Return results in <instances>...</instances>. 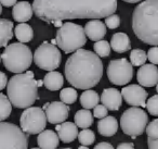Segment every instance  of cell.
Here are the masks:
<instances>
[{
  "label": "cell",
  "mask_w": 158,
  "mask_h": 149,
  "mask_svg": "<svg viewBox=\"0 0 158 149\" xmlns=\"http://www.w3.org/2000/svg\"><path fill=\"white\" fill-rule=\"evenodd\" d=\"M85 32L87 37L92 42L102 40L106 35V25L100 20H91L85 25Z\"/></svg>",
  "instance_id": "obj_16"
},
{
  "label": "cell",
  "mask_w": 158,
  "mask_h": 149,
  "mask_svg": "<svg viewBox=\"0 0 158 149\" xmlns=\"http://www.w3.org/2000/svg\"><path fill=\"white\" fill-rule=\"evenodd\" d=\"M59 142V135L51 129L42 131L41 133H39L37 138V144L41 149H56Z\"/></svg>",
  "instance_id": "obj_19"
},
{
  "label": "cell",
  "mask_w": 158,
  "mask_h": 149,
  "mask_svg": "<svg viewBox=\"0 0 158 149\" xmlns=\"http://www.w3.org/2000/svg\"><path fill=\"white\" fill-rule=\"evenodd\" d=\"M147 146L148 149H158V139H147Z\"/></svg>",
  "instance_id": "obj_39"
},
{
  "label": "cell",
  "mask_w": 158,
  "mask_h": 149,
  "mask_svg": "<svg viewBox=\"0 0 158 149\" xmlns=\"http://www.w3.org/2000/svg\"><path fill=\"white\" fill-rule=\"evenodd\" d=\"M139 84L144 87H153L158 83V69L155 64H144L136 73Z\"/></svg>",
  "instance_id": "obj_14"
},
{
  "label": "cell",
  "mask_w": 158,
  "mask_h": 149,
  "mask_svg": "<svg viewBox=\"0 0 158 149\" xmlns=\"http://www.w3.org/2000/svg\"><path fill=\"white\" fill-rule=\"evenodd\" d=\"M62 149H72V148H68V147H67V148H62Z\"/></svg>",
  "instance_id": "obj_51"
},
{
  "label": "cell",
  "mask_w": 158,
  "mask_h": 149,
  "mask_svg": "<svg viewBox=\"0 0 158 149\" xmlns=\"http://www.w3.org/2000/svg\"><path fill=\"white\" fill-rule=\"evenodd\" d=\"M52 24L54 25V26L59 27V29L62 26V25H63V24H62V21H54V22H52Z\"/></svg>",
  "instance_id": "obj_42"
},
{
  "label": "cell",
  "mask_w": 158,
  "mask_h": 149,
  "mask_svg": "<svg viewBox=\"0 0 158 149\" xmlns=\"http://www.w3.org/2000/svg\"><path fill=\"white\" fill-rule=\"evenodd\" d=\"M147 60V53L143 49H133L130 52V62L133 66H142Z\"/></svg>",
  "instance_id": "obj_28"
},
{
  "label": "cell",
  "mask_w": 158,
  "mask_h": 149,
  "mask_svg": "<svg viewBox=\"0 0 158 149\" xmlns=\"http://www.w3.org/2000/svg\"><path fill=\"white\" fill-rule=\"evenodd\" d=\"M98 131L102 136L110 137L118 131V121L115 116L107 115L98 122Z\"/></svg>",
  "instance_id": "obj_20"
},
{
  "label": "cell",
  "mask_w": 158,
  "mask_h": 149,
  "mask_svg": "<svg viewBox=\"0 0 158 149\" xmlns=\"http://www.w3.org/2000/svg\"><path fill=\"white\" fill-rule=\"evenodd\" d=\"M101 101L108 110L117 111L123 105V95L116 88H105L101 95Z\"/></svg>",
  "instance_id": "obj_15"
},
{
  "label": "cell",
  "mask_w": 158,
  "mask_h": 149,
  "mask_svg": "<svg viewBox=\"0 0 158 149\" xmlns=\"http://www.w3.org/2000/svg\"><path fill=\"white\" fill-rule=\"evenodd\" d=\"M56 44L65 53H72L81 49L87 43V35L81 25L66 22L57 29Z\"/></svg>",
  "instance_id": "obj_6"
},
{
  "label": "cell",
  "mask_w": 158,
  "mask_h": 149,
  "mask_svg": "<svg viewBox=\"0 0 158 149\" xmlns=\"http://www.w3.org/2000/svg\"><path fill=\"white\" fill-rule=\"evenodd\" d=\"M8 85V77L3 72L0 71V90H2Z\"/></svg>",
  "instance_id": "obj_37"
},
{
  "label": "cell",
  "mask_w": 158,
  "mask_h": 149,
  "mask_svg": "<svg viewBox=\"0 0 158 149\" xmlns=\"http://www.w3.org/2000/svg\"><path fill=\"white\" fill-rule=\"evenodd\" d=\"M125 2H128V3H136V2H140L142 0H123Z\"/></svg>",
  "instance_id": "obj_43"
},
{
  "label": "cell",
  "mask_w": 158,
  "mask_h": 149,
  "mask_svg": "<svg viewBox=\"0 0 158 149\" xmlns=\"http://www.w3.org/2000/svg\"><path fill=\"white\" fill-rule=\"evenodd\" d=\"M94 149H114V147H113L110 142H99V144L94 147Z\"/></svg>",
  "instance_id": "obj_38"
},
{
  "label": "cell",
  "mask_w": 158,
  "mask_h": 149,
  "mask_svg": "<svg viewBox=\"0 0 158 149\" xmlns=\"http://www.w3.org/2000/svg\"><path fill=\"white\" fill-rule=\"evenodd\" d=\"M2 13V5H1V3H0V14Z\"/></svg>",
  "instance_id": "obj_47"
},
{
  "label": "cell",
  "mask_w": 158,
  "mask_h": 149,
  "mask_svg": "<svg viewBox=\"0 0 158 149\" xmlns=\"http://www.w3.org/2000/svg\"><path fill=\"white\" fill-rule=\"evenodd\" d=\"M51 44H53V45H57V44H56V39H53V40H51Z\"/></svg>",
  "instance_id": "obj_46"
},
{
  "label": "cell",
  "mask_w": 158,
  "mask_h": 149,
  "mask_svg": "<svg viewBox=\"0 0 158 149\" xmlns=\"http://www.w3.org/2000/svg\"><path fill=\"white\" fill-rule=\"evenodd\" d=\"M146 109L151 115L158 116V95H154L146 101Z\"/></svg>",
  "instance_id": "obj_32"
},
{
  "label": "cell",
  "mask_w": 158,
  "mask_h": 149,
  "mask_svg": "<svg viewBox=\"0 0 158 149\" xmlns=\"http://www.w3.org/2000/svg\"><path fill=\"white\" fill-rule=\"evenodd\" d=\"M145 131H146L148 138H151V139H158V119H155L151 123H148Z\"/></svg>",
  "instance_id": "obj_33"
},
{
  "label": "cell",
  "mask_w": 158,
  "mask_h": 149,
  "mask_svg": "<svg viewBox=\"0 0 158 149\" xmlns=\"http://www.w3.org/2000/svg\"><path fill=\"white\" fill-rule=\"evenodd\" d=\"M42 85H44V81H42V79H38V81H37V86H38V87H41Z\"/></svg>",
  "instance_id": "obj_44"
},
{
  "label": "cell",
  "mask_w": 158,
  "mask_h": 149,
  "mask_svg": "<svg viewBox=\"0 0 158 149\" xmlns=\"http://www.w3.org/2000/svg\"><path fill=\"white\" fill-rule=\"evenodd\" d=\"M156 90H157V93H158V83H157V85H156Z\"/></svg>",
  "instance_id": "obj_49"
},
{
  "label": "cell",
  "mask_w": 158,
  "mask_h": 149,
  "mask_svg": "<svg viewBox=\"0 0 158 149\" xmlns=\"http://www.w3.org/2000/svg\"><path fill=\"white\" fill-rule=\"evenodd\" d=\"M14 24L7 19H0V48L7 47L8 43L13 38Z\"/></svg>",
  "instance_id": "obj_23"
},
{
  "label": "cell",
  "mask_w": 158,
  "mask_h": 149,
  "mask_svg": "<svg viewBox=\"0 0 158 149\" xmlns=\"http://www.w3.org/2000/svg\"><path fill=\"white\" fill-rule=\"evenodd\" d=\"M42 109L44 110L47 120L51 124H61L67 120L69 115V107L62 101H53L47 102Z\"/></svg>",
  "instance_id": "obj_12"
},
{
  "label": "cell",
  "mask_w": 158,
  "mask_h": 149,
  "mask_svg": "<svg viewBox=\"0 0 158 149\" xmlns=\"http://www.w3.org/2000/svg\"><path fill=\"white\" fill-rule=\"evenodd\" d=\"M64 84V77L60 72L56 71H50L44 75V85L47 89L51 90V92H55L62 88Z\"/></svg>",
  "instance_id": "obj_22"
},
{
  "label": "cell",
  "mask_w": 158,
  "mask_h": 149,
  "mask_svg": "<svg viewBox=\"0 0 158 149\" xmlns=\"http://www.w3.org/2000/svg\"><path fill=\"white\" fill-rule=\"evenodd\" d=\"M105 25L110 29H115L117 27H119V25H120V18H119V16L112 14V16L105 18Z\"/></svg>",
  "instance_id": "obj_34"
},
{
  "label": "cell",
  "mask_w": 158,
  "mask_h": 149,
  "mask_svg": "<svg viewBox=\"0 0 158 149\" xmlns=\"http://www.w3.org/2000/svg\"><path fill=\"white\" fill-rule=\"evenodd\" d=\"M62 55L55 45L44 42L34 53V62L39 69L44 71H54L61 64Z\"/></svg>",
  "instance_id": "obj_9"
},
{
  "label": "cell",
  "mask_w": 158,
  "mask_h": 149,
  "mask_svg": "<svg viewBox=\"0 0 158 149\" xmlns=\"http://www.w3.org/2000/svg\"><path fill=\"white\" fill-rule=\"evenodd\" d=\"M34 14L33 6L27 1H20L13 6L12 10V16L16 22L26 23L31 19Z\"/></svg>",
  "instance_id": "obj_18"
},
{
  "label": "cell",
  "mask_w": 158,
  "mask_h": 149,
  "mask_svg": "<svg viewBox=\"0 0 158 149\" xmlns=\"http://www.w3.org/2000/svg\"><path fill=\"white\" fill-rule=\"evenodd\" d=\"M148 124V115L143 109L132 107L127 109L120 118V127L126 135L136 138L142 135Z\"/></svg>",
  "instance_id": "obj_7"
},
{
  "label": "cell",
  "mask_w": 158,
  "mask_h": 149,
  "mask_svg": "<svg viewBox=\"0 0 158 149\" xmlns=\"http://www.w3.org/2000/svg\"><path fill=\"white\" fill-rule=\"evenodd\" d=\"M132 29L141 42L158 46V0H144L134 8Z\"/></svg>",
  "instance_id": "obj_3"
},
{
  "label": "cell",
  "mask_w": 158,
  "mask_h": 149,
  "mask_svg": "<svg viewBox=\"0 0 158 149\" xmlns=\"http://www.w3.org/2000/svg\"><path fill=\"white\" fill-rule=\"evenodd\" d=\"M34 56L31 48L23 43H13L6 47L1 55L3 65L12 73H23L31 65Z\"/></svg>",
  "instance_id": "obj_5"
},
{
  "label": "cell",
  "mask_w": 158,
  "mask_h": 149,
  "mask_svg": "<svg viewBox=\"0 0 158 149\" xmlns=\"http://www.w3.org/2000/svg\"><path fill=\"white\" fill-rule=\"evenodd\" d=\"M107 77L114 85L123 86L128 84L133 76V65L126 58L115 59L108 63Z\"/></svg>",
  "instance_id": "obj_11"
},
{
  "label": "cell",
  "mask_w": 158,
  "mask_h": 149,
  "mask_svg": "<svg viewBox=\"0 0 158 149\" xmlns=\"http://www.w3.org/2000/svg\"><path fill=\"white\" fill-rule=\"evenodd\" d=\"M101 100L99 94L95 90L92 89H87L80 96V103L85 109H93L99 105V101Z\"/></svg>",
  "instance_id": "obj_25"
},
{
  "label": "cell",
  "mask_w": 158,
  "mask_h": 149,
  "mask_svg": "<svg viewBox=\"0 0 158 149\" xmlns=\"http://www.w3.org/2000/svg\"><path fill=\"white\" fill-rule=\"evenodd\" d=\"M117 149H134V145L132 142H121L117 146Z\"/></svg>",
  "instance_id": "obj_41"
},
{
  "label": "cell",
  "mask_w": 158,
  "mask_h": 149,
  "mask_svg": "<svg viewBox=\"0 0 158 149\" xmlns=\"http://www.w3.org/2000/svg\"><path fill=\"white\" fill-rule=\"evenodd\" d=\"M55 129L57 131L60 140L65 142V144L74 142L78 137L77 125L73 122H63L61 124H57Z\"/></svg>",
  "instance_id": "obj_17"
},
{
  "label": "cell",
  "mask_w": 158,
  "mask_h": 149,
  "mask_svg": "<svg viewBox=\"0 0 158 149\" xmlns=\"http://www.w3.org/2000/svg\"><path fill=\"white\" fill-rule=\"evenodd\" d=\"M12 112V103L8 96L0 93V122L7 120Z\"/></svg>",
  "instance_id": "obj_27"
},
{
  "label": "cell",
  "mask_w": 158,
  "mask_h": 149,
  "mask_svg": "<svg viewBox=\"0 0 158 149\" xmlns=\"http://www.w3.org/2000/svg\"><path fill=\"white\" fill-rule=\"evenodd\" d=\"M31 149H41L40 147H35V148H31Z\"/></svg>",
  "instance_id": "obj_48"
},
{
  "label": "cell",
  "mask_w": 158,
  "mask_h": 149,
  "mask_svg": "<svg viewBox=\"0 0 158 149\" xmlns=\"http://www.w3.org/2000/svg\"><path fill=\"white\" fill-rule=\"evenodd\" d=\"M47 115L44 109L39 107H29L24 110L20 118L21 129L28 135L39 134L46 129Z\"/></svg>",
  "instance_id": "obj_10"
},
{
  "label": "cell",
  "mask_w": 158,
  "mask_h": 149,
  "mask_svg": "<svg viewBox=\"0 0 158 149\" xmlns=\"http://www.w3.org/2000/svg\"><path fill=\"white\" fill-rule=\"evenodd\" d=\"M77 97H78L77 90L73 87L64 88V89H62L61 93H60L61 101L66 103V105H72V103H74L75 101L77 100Z\"/></svg>",
  "instance_id": "obj_29"
},
{
  "label": "cell",
  "mask_w": 158,
  "mask_h": 149,
  "mask_svg": "<svg viewBox=\"0 0 158 149\" xmlns=\"http://www.w3.org/2000/svg\"><path fill=\"white\" fill-rule=\"evenodd\" d=\"M93 49H94V52L97 53L99 57L106 58L110 56V44L106 40H99V42H95L93 45Z\"/></svg>",
  "instance_id": "obj_30"
},
{
  "label": "cell",
  "mask_w": 158,
  "mask_h": 149,
  "mask_svg": "<svg viewBox=\"0 0 158 149\" xmlns=\"http://www.w3.org/2000/svg\"><path fill=\"white\" fill-rule=\"evenodd\" d=\"M103 62L95 52L78 49L67 59L64 68L68 83L77 89H90L103 76Z\"/></svg>",
  "instance_id": "obj_2"
},
{
  "label": "cell",
  "mask_w": 158,
  "mask_h": 149,
  "mask_svg": "<svg viewBox=\"0 0 158 149\" xmlns=\"http://www.w3.org/2000/svg\"><path fill=\"white\" fill-rule=\"evenodd\" d=\"M147 59L153 64H158V46H154L147 51Z\"/></svg>",
  "instance_id": "obj_36"
},
{
  "label": "cell",
  "mask_w": 158,
  "mask_h": 149,
  "mask_svg": "<svg viewBox=\"0 0 158 149\" xmlns=\"http://www.w3.org/2000/svg\"><path fill=\"white\" fill-rule=\"evenodd\" d=\"M18 2V0H0V3L3 7H13L15 3Z\"/></svg>",
  "instance_id": "obj_40"
},
{
  "label": "cell",
  "mask_w": 158,
  "mask_h": 149,
  "mask_svg": "<svg viewBox=\"0 0 158 149\" xmlns=\"http://www.w3.org/2000/svg\"><path fill=\"white\" fill-rule=\"evenodd\" d=\"M0 62H1V53H0Z\"/></svg>",
  "instance_id": "obj_50"
},
{
  "label": "cell",
  "mask_w": 158,
  "mask_h": 149,
  "mask_svg": "<svg viewBox=\"0 0 158 149\" xmlns=\"http://www.w3.org/2000/svg\"><path fill=\"white\" fill-rule=\"evenodd\" d=\"M34 13L47 23L72 19L107 18L117 10V0H34Z\"/></svg>",
  "instance_id": "obj_1"
},
{
  "label": "cell",
  "mask_w": 158,
  "mask_h": 149,
  "mask_svg": "<svg viewBox=\"0 0 158 149\" xmlns=\"http://www.w3.org/2000/svg\"><path fill=\"white\" fill-rule=\"evenodd\" d=\"M7 93L8 98L15 108L26 109L31 107L39 99L37 81L33 71H26L12 76L8 82Z\"/></svg>",
  "instance_id": "obj_4"
},
{
  "label": "cell",
  "mask_w": 158,
  "mask_h": 149,
  "mask_svg": "<svg viewBox=\"0 0 158 149\" xmlns=\"http://www.w3.org/2000/svg\"><path fill=\"white\" fill-rule=\"evenodd\" d=\"M110 47L117 53H123L131 49V42L126 33H116L112 36Z\"/></svg>",
  "instance_id": "obj_21"
},
{
  "label": "cell",
  "mask_w": 158,
  "mask_h": 149,
  "mask_svg": "<svg viewBox=\"0 0 158 149\" xmlns=\"http://www.w3.org/2000/svg\"><path fill=\"white\" fill-rule=\"evenodd\" d=\"M121 95L126 102L132 107H146V99L148 94L142 86L136 84L126 86L121 89Z\"/></svg>",
  "instance_id": "obj_13"
},
{
  "label": "cell",
  "mask_w": 158,
  "mask_h": 149,
  "mask_svg": "<svg viewBox=\"0 0 158 149\" xmlns=\"http://www.w3.org/2000/svg\"><path fill=\"white\" fill-rule=\"evenodd\" d=\"M78 149H89V148H88V147H87V146H84V145H82V146L78 147Z\"/></svg>",
  "instance_id": "obj_45"
},
{
  "label": "cell",
  "mask_w": 158,
  "mask_h": 149,
  "mask_svg": "<svg viewBox=\"0 0 158 149\" xmlns=\"http://www.w3.org/2000/svg\"><path fill=\"white\" fill-rule=\"evenodd\" d=\"M78 140L79 142L84 146H90L94 142L95 140V134L91 129H82L80 133H78Z\"/></svg>",
  "instance_id": "obj_31"
},
{
  "label": "cell",
  "mask_w": 158,
  "mask_h": 149,
  "mask_svg": "<svg viewBox=\"0 0 158 149\" xmlns=\"http://www.w3.org/2000/svg\"><path fill=\"white\" fill-rule=\"evenodd\" d=\"M28 134L10 122H0V149H27Z\"/></svg>",
  "instance_id": "obj_8"
},
{
  "label": "cell",
  "mask_w": 158,
  "mask_h": 149,
  "mask_svg": "<svg viewBox=\"0 0 158 149\" xmlns=\"http://www.w3.org/2000/svg\"><path fill=\"white\" fill-rule=\"evenodd\" d=\"M74 121H75V124L77 125V127H80V129H88L93 123V113H91L88 109L78 110L75 113Z\"/></svg>",
  "instance_id": "obj_24"
},
{
  "label": "cell",
  "mask_w": 158,
  "mask_h": 149,
  "mask_svg": "<svg viewBox=\"0 0 158 149\" xmlns=\"http://www.w3.org/2000/svg\"><path fill=\"white\" fill-rule=\"evenodd\" d=\"M14 34L19 42L23 43V44L29 43L34 37L33 29L27 23H20L19 25H16V27L14 29Z\"/></svg>",
  "instance_id": "obj_26"
},
{
  "label": "cell",
  "mask_w": 158,
  "mask_h": 149,
  "mask_svg": "<svg viewBox=\"0 0 158 149\" xmlns=\"http://www.w3.org/2000/svg\"><path fill=\"white\" fill-rule=\"evenodd\" d=\"M108 109L104 105H98L97 107L93 108V116L97 119H103L105 116H107Z\"/></svg>",
  "instance_id": "obj_35"
}]
</instances>
